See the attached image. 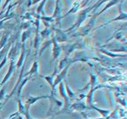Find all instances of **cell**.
<instances>
[{
	"label": "cell",
	"instance_id": "6da1fadb",
	"mask_svg": "<svg viewBox=\"0 0 127 119\" xmlns=\"http://www.w3.org/2000/svg\"><path fill=\"white\" fill-rule=\"evenodd\" d=\"M93 9H94V5H92V6H90V7H87V8H86V9H84V10L80 11L79 13V15H78V17H77V21H76V23L72 26V28H70V29H68L67 31H72V30L79 28L80 25L83 23L84 20H86L87 14L89 13L90 11H92Z\"/></svg>",
	"mask_w": 127,
	"mask_h": 119
},
{
	"label": "cell",
	"instance_id": "7a4b0ae2",
	"mask_svg": "<svg viewBox=\"0 0 127 119\" xmlns=\"http://www.w3.org/2000/svg\"><path fill=\"white\" fill-rule=\"evenodd\" d=\"M58 91H59V93L61 95L62 97L64 98V109H68L70 108V99L68 97L67 93H66V90H65V87H64V82H60L58 84Z\"/></svg>",
	"mask_w": 127,
	"mask_h": 119
},
{
	"label": "cell",
	"instance_id": "3957f363",
	"mask_svg": "<svg viewBox=\"0 0 127 119\" xmlns=\"http://www.w3.org/2000/svg\"><path fill=\"white\" fill-rule=\"evenodd\" d=\"M51 42H52V45H53V50H52V55H53V58H54V59H57V58H59L60 53H61V50H62L61 47L58 45V42L56 41L54 35H52Z\"/></svg>",
	"mask_w": 127,
	"mask_h": 119
},
{
	"label": "cell",
	"instance_id": "277c9868",
	"mask_svg": "<svg viewBox=\"0 0 127 119\" xmlns=\"http://www.w3.org/2000/svg\"><path fill=\"white\" fill-rule=\"evenodd\" d=\"M15 65H14V62H13V59H11V62H10V66H9V70H8L7 73L5 74V76H4V79L2 80V82L0 83V87H3V86H4V84L6 83V82L9 80V79L11 78V76H12V72H13L14 69H15Z\"/></svg>",
	"mask_w": 127,
	"mask_h": 119
},
{
	"label": "cell",
	"instance_id": "5b68a950",
	"mask_svg": "<svg viewBox=\"0 0 127 119\" xmlns=\"http://www.w3.org/2000/svg\"><path fill=\"white\" fill-rule=\"evenodd\" d=\"M49 99H50V109H49V111L53 110L55 108H57V106L58 108H61L63 106V102L56 99L54 97V94H52V93L49 96Z\"/></svg>",
	"mask_w": 127,
	"mask_h": 119
},
{
	"label": "cell",
	"instance_id": "8992f818",
	"mask_svg": "<svg viewBox=\"0 0 127 119\" xmlns=\"http://www.w3.org/2000/svg\"><path fill=\"white\" fill-rule=\"evenodd\" d=\"M70 108H71V109H73L78 111H83V110H85V109H88V106H87L85 102H83L82 101H76V102H74L72 105H70Z\"/></svg>",
	"mask_w": 127,
	"mask_h": 119
},
{
	"label": "cell",
	"instance_id": "52a82bcc",
	"mask_svg": "<svg viewBox=\"0 0 127 119\" xmlns=\"http://www.w3.org/2000/svg\"><path fill=\"white\" fill-rule=\"evenodd\" d=\"M54 37L58 42H64L67 41V35L60 29H56V36L54 35Z\"/></svg>",
	"mask_w": 127,
	"mask_h": 119
},
{
	"label": "cell",
	"instance_id": "ba28073f",
	"mask_svg": "<svg viewBox=\"0 0 127 119\" xmlns=\"http://www.w3.org/2000/svg\"><path fill=\"white\" fill-rule=\"evenodd\" d=\"M98 88H100V87H93V88H90V90H89V92H88V93L87 94V104L88 107L89 106H91L92 104H93V97H94V93H95V91L96 89H98ZM89 109V108H88Z\"/></svg>",
	"mask_w": 127,
	"mask_h": 119
},
{
	"label": "cell",
	"instance_id": "9c48e42d",
	"mask_svg": "<svg viewBox=\"0 0 127 119\" xmlns=\"http://www.w3.org/2000/svg\"><path fill=\"white\" fill-rule=\"evenodd\" d=\"M120 11H121V12H120V15L117 16V18L112 19V20H109V21L106 22L105 24H103L102 26H101V28H102V27L106 26V25H108V24L111 23V22H113V21H117V20H124V21H125V20H126V19H127V14H126V12H122V8H121V10H120Z\"/></svg>",
	"mask_w": 127,
	"mask_h": 119
},
{
	"label": "cell",
	"instance_id": "30bf717a",
	"mask_svg": "<svg viewBox=\"0 0 127 119\" xmlns=\"http://www.w3.org/2000/svg\"><path fill=\"white\" fill-rule=\"evenodd\" d=\"M38 68H39V65H38V62L36 60H34L33 65H32L30 71H28V73L25 75V77H29L31 78L33 75H35V74H38Z\"/></svg>",
	"mask_w": 127,
	"mask_h": 119
},
{
	"label": "cell",
	"instance_id": "8fae6325",
	"mask_svg": "<svg viewBox=\"0 0 127 119\" xmlns=\"http://www.w3.org/2000/svg\"><path fill=\"white\" fill-rule=\"evenodd\" d=\"M25 55H26V49H25V43H23L21 54H20V57L18 60V63H17V64H16V66H15L17 69H20V68L21 67V65H23L24 59H25Z\"/></svg>",
	"mask_w": 127,
	"mask_h": 119
},
{
	"label": "cell",
	"instance_id": "7c38bea8",
	"mask_svg": "<svg viewBox=\"0 0 127 119\" xmlns=\"http://www.w3.org/2000/svg\"><path fill=\"white\" fill-rule=\"evenodd\" d=\"M89 109H95V110L98 111L100 114H101V116H102V117H105V118H107L108 117H109V115L110 114V110H109V109H99V108L95 107L94 104H92L91 106H89Z\"/></svg>",
	"mask_w": 127,
	"mask_h": 119
},
{
	"label": "cell",
	"instance_id": "4fadbf2b",
	"mask_svg": "<svg viewBox=\"0 0 127 119\" xmlns=\"http://www.w3.org/2000/svg\"><path fill=\"white\" fill-rule=\"evenodd\" d=\"M120 1H123V0H112V1H110V2H109V4H106V6H105V7H104V8H103V9L101 11V12H98L97 14H95V16H96V17H97V16L101 15V14L103 12H105L106 10H108V9H109V8H110L112 5H115V4H117V3H119V2H120Z\"/></svg>",
	"mask_w": 127,
	"mask_h": 119
},
{
	"label": "cell",
	"instance_id": "5bb4252c",
	"mask_svg": "<svg viewBox=\"0 0 127 119\" xmlns=\"http://www.w3.org/2000/svg\"><path fill=\"white\" fill-rule=\"evenodd\" d=\"M55 70H56V71H54L52 75H50V76H42V78H43L46 81L50 84V87H52V86H53L54 79H55V75H56V73H57V67L55 68Z\"/></svg>",
	"mask_w": 127,
	"mask_h": 119
},
{
	"label": "cell",
	"instance_id": "9a60e30c",
	"mask_svg": "<svg viewBox=\"0 0 127 119\" xmlns=\"http://www.w3.org/2000/svg\"><path fill=\"white\" fill-rule=\"evenodd\" d=\"M64 87H65V90H66V93H67L68 97H69L70 101H71V99H73L74 96H75V93H73L72 90L70 88L69 85H68V83L66 82L65 79H64Z\"/></svg>",
	"mask_w": 127,
	"mask_h": 119
},
{
	"label": "cell",
	"instance_id": "2e32d148",
	"mask_svg": "<svg viewBox=\"0 0 127 119\" xmlns=\"http://www.w3.org/2000/svg\"><path fill=\"white\" fill-rule=\"evenodd\" d=\"M40 41H41V36H40V34H39V30H37L35 38H34V49L36 50V52H37L38 48H39V46H40Z\"/></svg>",
	"mask_w": 127,
	"mask_h": 119
},
{
	"label": "cell",
	"instance_id": "e0dca14e",
	"mask_svg": "<svg viewBox=\"0 0 127 119\" xmlns=\"http://www.w3.org/2000/svg\"><path fill=\"white\" fill-rule=\"evenodd\" d=\"M50 44H52L51 40H50V41H47V42H45V43H44L43 45L42 46V48H41V50H40V53H39V56H40V57L42 56V54L43 53V51L46 50V48L49 47V46H50Z\"/></svg>",
	"mask_w": 127,
	"mask_h": 119
},
{
	"label": "cell",
	"instance_id": "ac0fdd59",
	"mask_svg": "<svg viewBox=\"0 0 127 119\" xmlns=\"http://www.w3.org/2000/svg\"><path fill=\"white\" fill-rule=\"evenodd\" d=\"M50 28H45V29L42 30V31L40 33V36L42 38H46V37H48V36H50Z\"/></svg>",
	"mask_w": 127,
	"mask_h": 119
},
{
	"label": "cell",
	"instance_id": "d6986e66",
	"mask_svg": "<svg viewBox=\"0 0 127 119\" xmlns=\"http://www.w3.org/2000/svg\"><path fill=\"white\" fill-rule=\"evenodd\" d=\"M101 52L104 53L105 55L109 56L110 58H119V57H122V56H125V55H121V54H114V53H112V52L105 51V50H101Z\"/></svg>",
	"mask_w": 127,
	"mask_h": 119
},
{
	"label": "cell",
	"instance_id": "ffe728a7",
	"mask_svg": "<svg viewBox=\"0 0 127 119\" xmlns=\"http://www.w3.org/2000/svg\"><path fill=\"white\" fill-rule=\"evenodd\" d=\"M29 31H25L23 32V34H21V42L22 43H25V42H26L27 38L29 36Z\"/></svg>",
	"mask_w": 127,
	"mask_h": 119
},
{
	"label": "cell",
	"instance_id": "44dd1931",
	"mask_svg": "<svg viewBox=\"0 0 127 119\" xmlns=\"http://www.w3.org/2000/svg\"><path fill=\"white\" fill-rule=\"evenodd\" d=\"M45 2H46V0H43L42 3H41V4H40V6L37 8V13L38 14H41V12H42V10L43 9V5H44V4H45Z\"/></svg>",
	"mask_w": 127,
	"mask_h": 119
},
{
	"label": "cell",
	"instance_id": "7402d4cb",
	"mask_svg": "<svg viewBox=\"0 0 127 119\" xmlns=\"http://www.w3.org/2000/svg\"><path fill=\"white\" fill-rule=\"evenodd\" d=\"M7 60H8V58H7V56H4V58H3V60L1 62H0V70L2 69L3 68V66L5 64V63L7 62Z\"/></svg>",
	"mask_w": 127,
	"mask_h": 119
},
{
	"label": "cell",
	"instance_id": "603a6c76",
	"mask_svg": "<svg viewBox=\"0 0 127 119\" xmlns=\"http://www.w3.org/2000/svg\"><path fill=\"white\" fill-rule=\"evenodd\" d=\"M4 90H5V87L3 86V87L1 88V90H0V101H2L3 98H4V93H5Z\"/></svg>",
	"mask_w": 127,
	"mask_h": 119
},
{
	"label": "cell",
	"instance_id": "cb8c5ba5",
	"mask_svg": "<svg viewBox=\"0 0 127 119\" xmlns=\"http://www.w3.org/2000/svg\"><path fill=\"white\" fill-rule=\"evenodd\" d=\"M10 1H11V0H6L5 3H4V6H3V8H4V9L6 7V5H7V4H9V3H10Z\"/></svg>",
	"mask_w": 127,
	"mask_h": 119
},
{
	"label": "cell",
	"instance_id": "d4e9b609",
	"mask_svg": "<svg viewBox=\"0 0 127 119\" xmlns=\"http://www.w3.org/2000/svg\"><path fill=\"white\" fill-rule=\"evenodd\" d=\"M89 119H92V118H89ZM93 119H106L105 117H100V118H93Z\"/></svg>",
	"mask_w": 127,
	"mask_h": 119
},
{
	"label": "cell",
	"instance_id": "484cf974",
	"mask_svg": "<svg viewBox=\"0 0 127 119\" xmlns=\"http://www.w3.org/2000/svg\"><path fill=\"white\" fill-rule=\"evenodd\" d=\"M15 118H17V117H14V118H12V117H9V118H8V119H15Z\"/></svg>",
	"mask_w": 127,
	"mask_h": 119
},
{
	"label": "cell",
	"instance_id": "4316f807",
	"mask_svg": "<svg viewBox=\"0 0 127 119\" xmlns=\"http://www.w3.org/2000/svg\"><path fill=\"white\" fill-rule=\"evenodd\" d=\"M57 2H60V0H57Z\"/></svg>",
	"mask_w": 127,
	"mask_h": 119
}]
</instances>
